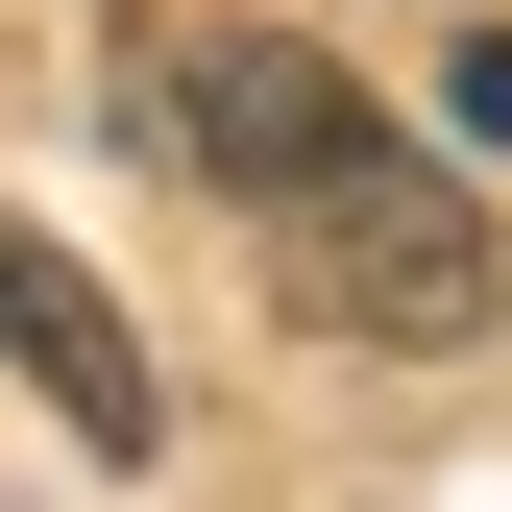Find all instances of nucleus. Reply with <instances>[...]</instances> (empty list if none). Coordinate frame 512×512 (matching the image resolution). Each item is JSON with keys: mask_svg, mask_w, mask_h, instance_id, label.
Returning <instances> with one entry per match:
<instances>
[{"mask_svg": "<svg viewBox=\"0 0 512 512\" xmlns=\"http://www.w3.org/2000/svg\"><path fill=\"white\" fill-rule=\"evenodd\" d=\"M171 122H196V171L293 244V317H342V342H391V366L488 342V293H512L488 269V196L439 147H391L366 74H317L293 25H196L171 49Z\"/></svg>", "mask_w": 512, "mask_h": 512, "instance_id": "f257e3e1", "label": "nucleus"}, {"mask_svg": "<svg viewBox=\"0 0 512 512\" xmlns=\"http://www.w3.org/2000/svg\"><path fill=\"white\" fill-rule=\"evenodd\" d=\"M0 366H25V391L74 415V439H98V464H147V439H171L147 342H122V293H98V269H49L25 220H0Z\"/></svg>", "mask_w": 512, "mask_h": 512, "instance_id": "f03ea898", "label": "nucleus"}]
</instances>
